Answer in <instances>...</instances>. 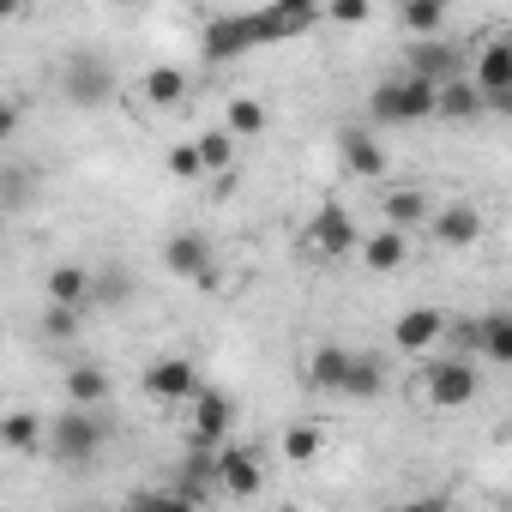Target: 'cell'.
Returning a JSON list of instances; mask_svg holds the SVG:
<instances>
[{"label":"cell","instance_id":"cell-1","mask_svg":"<svg viewBox=\"0 0 512 512\" xmlns=\"http://www.w3.org/2000/svg\"><path fill=\"white\" fill-rule=\"evenodd\" d=\"M103 446H109V428H103V416H91V410H61V416L43 428V452H55L61 464H91Z\"/></svg>","mask_w":512,"mask_h":512},{"label":"cell","instance_id":"cell-2","mask_svg":"<svg viewBox=\"0 0 512 512\" xmlns=\"http://www.w3.org/2000/svg\"><path fill=\"white\" fill-rule=\"evenodd\" d=\"M368 115H374L380 127H410V121H434V85H422V79L398 73V79L374 85V97H368Z\"/></svg>","mask_w":512,"mask_h":512},{"label":"cell","instance_id":"cell-3","mask_svg":"<svg viewBox=\"0 0 512 512\" xmlns=\"http://www.w3.org/2000/svg\"><path fill=\"white\" fill-rule=\"evenodd\" d=\"M416 392H422V404H428V410H464V404L482 392V380H476V368H470L464 356H440V362H428V368H422Z\"/></svg>","mask_w":512,"mask_h":512},{"label":"cell","instance_id":"cell-4","mask_svg":"<svg viewBox=\"0 0 512 512\" xmlns=\"http://www.w3.org/2000/svg\"><path fill=\"white\" fill-rule=\"evenodd\" d=\"M223 434H235V398L217 386L193 392V416H187V452H217Z\"/></svg>","mask_w":512,"mask_h":512},{"label":"cell","instance_id":"cell-5","mask_svg":"<svg viewBox=\"0 0 512 512\" xmlns=\"http://www.w3.org/2000/svg\"><path fill=\"white\" fill-rule=\"evenodd\" d=\"M253 19V43H290V37H302V31H314L320 25V7L314 0H272V7H260V13H247Z\"/></svg>","mask_w":512,"mask_h":512},{"label":"cell","instance_id":"cell-6","mask_svg":"<svg viewBox=\"0 0 512 512\" xmlns=\"http://www.w3.org/2000/svg\"><path fill=\"white\" fill-rule=\"evenodd\" d=\"M464 67H470V49H452V43H440V37L404 49V73L422 79V85H434V91L452 85V79H464Z\"/></svg>","mask_w":512,"mask_h":512},{"label":"cell","instance_id":"cell-7","mask_svg":"<svg viewBox=\"0 0 512 512\" xmlns=\"http://www.w3.org/2000/svg\"><path fill=\"white\" fill-rule=\"evenodd\" d=\"M67 97H73L79 109H103V103L115 97V61L97 55V49H79V55L67 61Z\"/></svg>","mask_w":512,"mask_h":512},{"label":"cell","instance_id":"cell-8","mask_svg":"<svg viewBox=\"0 0 512 512\" xmlns=\"http://www.w3.org/2000/svg\"><path fill=\"white\" fill-rule=\"evenodd\" d=\"M260 488H266V464H260V452L223 440V446H217V494H229V500H253Z\"/></svg>","mask_w":512,"mask_h":512},{"label":"cell","instance_id":"cell-9","mask_svg":"<svg viewBox=\"0 0 512 512\" xmlns=\"http://www.w3.org/2000/svg\"><path fill=\"white\" fill-rule=\"evenodd\" d=\"M199 386H205V380H199V368H193L187 356H163V362H151V368L139 374V392H145L151 404H193Z\"/></svg>","mask_w":512,"mask_h":512},{"label":"cell","instance_id":"cell-10","mask_svg":"<svg viewBox=\"0 0 512 512\" xmlns=\"http://www.w3.org/2000/svg\"><path fill=\"white\" fill-rule=\"evenodd\" d=\"M247 49H260V43H253V19H247V13H217V19H205V31H199V55H205V61H241Z\"/></svg>","mask_w":512,"mask_h":512},{"label":"cell","instance_id":"cell-11","mask_svg":"<svg viewBox=\"0 0 512 512\" xmlns=\"http://www.w3.org/2000/svg\"><path fill=\"white\" fill-rule=\"evenodd\" d=\"M308 241H314V253H326V260H344V253H356L362 229H356V217H350L338 199H326V205L314 211V223H308Z\"/></svg>","mask_w":512,"mask_h":512},{"label":"cell","instance_id":"cell-12","mask_svg":"<svg viewBox=\"0 0 512 512\" xmlns=\"http://www.w3.org/2000/svg\"><path fill=\"white\" fill-rule=\"evenodd\" d=\"M163 266L175 272V278H193V284H217V272H211V241L199 235V229H181V235H169V247H163Z\"/></svg>","mask_w":512,"mask_h":512},{"label":"cell","instance_id":"cell-13","mask_svg":"<svg viewBox=\"0 0 512 512\" xmlns=\"http://www.w3.org/2000/svg\"><path fill=\"white\" fill-rule=\"evenodd\" d=\"M380 211H386V229H398V235H416V229L434 217V199H428V187H416V181H398V187H386V193H380Z\"/></svg>","mask_w":512,"mask_h":512},{"label":"cell","instance_id":"cell-14","mask_svg":"<svg viewBox=\"0 0 512 512\" xmlns=\"http://www.w3.org/2000/svg\"><path fill=\"white\" fill-rule=\"evenodd\" d=\"M428 235L440 241V247H476L482 241V211L470 205V199H452V205H440L434 217H428Z\"/></svg>","mask_w":512,"mask_h":512},{"label":"cell","instance_id":"cell-15","mask_svg":"<svg viewBox=\"0 0 512 512\" xmlns=\"http://www.w3.org/2000/svg\"><path fill=\"white\" fill-rule=\"evenodd\" d=\"M392 344L404 356H428L434 344H446V314L440 308H404L398 326H392Z\"/></svg>","mask_w":512,"mask_h":512},{"label":"cell","instance_id":"cell-16","mask_svg":"<svg viewBox=\"0 0 512 512\" xmlns=\"http://www.w3.org/2000/svg\"><path fill=\"white\" fill-rule=\"evenodd\" d=\"M338 157H344V169H350L356 181H380V175H386V151H380V139H374L368 127H344V133H338Z\"/></svg>","mask_w":512,"mask_h":512},{"label":"cell","instance_id":"cell-17","mask_svg":"<svg viewBox=\"0 0 512 512\" xmlns=\"http://www.w3.org/2000/svg\"><path fill=\"white\" fill-rule=\"evenodd\" d=\"M43 296H49V308L85 314V308H91V272H85V266H55V272L43 278Z\"/></svg>","mask_w":512,"mask_h":512},{"label":"cell","instance_id":"cell-18","mask_svg":"<svg viewBox=\"0 0 512 512\" xmlns=\"http://www.w3.org/2000/svg\"><path fill=\"white\" fill-rule=\"evenodd\" d=\"M356 253H362V266H368V272H398V266L410 260V235H398V229H374L368 241H356Z\"/></svg>","mask_w":512,"mask_h":512},{"label":"cell","instance_id":"cell-19","mask_svg":"<svg viewBox=\"0 0 512 512\" xmlns=\"http://www.w3.org/2000/svg\"><path fill=\"white\" fill-rule=\"evenodd\" d=\"M175 494L181 500H205V494H217V452H187L181 458V470H175Z\"/></svg>","mask_w":512,"mask_h":512},{"label":"cell","instance_id":"cell-20","mask_svg":"<svg viewBox=\"0 0 512 512\" xmlns=\"http://www.w3.org/2000/svg\"><path fill=\"white\" fill-rule=\"evenodd\" d=\"M43 416L37 410H0V446L7 452H43Z\"/></svg>","mask_w":512,"mask_h":512},{"label":"cell","instance_id":"cell-21","mask_svg":"<svg viewBox=\"0 0 512 512\" xmlns=\"http://www.w3.org/2000/svg\"><path fill=\"white\" fill-rule=\"evenodd\" d=\"M266 127H272V109L260 97H229V109H223V133L229 139H260Z\"/></svg>","mask_w":512,"mask_h":512},{"label":"cell","instance_id":"cell-22","mask_svg":"<svg viewBox=\"0 0 512 512\" xmlns=\"http://www.w3.org/2000/svg\"><path fill=\"white\" fill-rule=\"evenodd\" d=\"M139 97H145L151 109H181V103H187V73H181V67H151V73L139 79Z\"/></svg>","mask_w":512,"mask_h":512},{"label":"cell","instance_id":"cell-23","mask_svg":"<svg viewBox=\"0 0 512 512\" xmlns=\"http://www.w3.org/2000/svg\"><path fill=\"white\" fill-rule=\"evenodd\" d=\"M386 392V362L368 356V350H350V368H344V398H380Z\"/></svg>","mask_w":512,"mask_h":512},{"label":"cell","instance_id":"cell-24","mask_svg":"<svg viewBox=\"0 0 512 512\" xmlns=\"http://www.w3.org/2000/svg\"><path fill=\"white\" fill-rule=\"evenodd\" d=\"M344 368H350V350L344 344H320L308 356V386L314 392H344Z\"/></svg>","mask_w":512,"mask_h":512},{"label":"cell","instance_id":"cell-25","mask_svg":"<svg viewBox=\"0 0 512 512\" xmlns=\"http://www.w3.org/2000/svg\"><path fill=\"white\" fill-rule=\"evenodd\" d=\"M434 115H440V121H476V115H488V109H482V97L470 91V79H452V85L434 91Z\"/></svg>","mask_w":512,"mask_h":512},{"label":"cell","instance_id":"cell-26","mask_svg":"<svg viewBox=\"0 0 512 512\" xmlns=\"http://www.w3.org/2000/svg\"><path fill=\"white\" fill-rule=\"evenodd\" d=\"M476 356L512 362V314H482L476 320Z\"/></svg>","mask_w":512,"mask_h":512},{"label":"cell","instance_id":"cell-27","mask_svg":"<svg viewBox=\"0 0 512 512\" xmlns=\"http://www.w3.org/2000/svg\"><path fill=\"white\" fill-rule=\"evenodd\" d=\"M67 398H73V410H97V404L109 398V374H103L97 362H79V368L67 374Z\"/></svg>","mask_w":512,"mask_h":512},{"label":"cell","instance_id":"cell-28","mask_svg":"<svg viewBox=\"0 0 512 512\" xmlns=\"http://www.w3.org/2000/svg\"><path fill=\"white\" fill-rule=\"evenodd\" d=\"M278 452H284L290 464H314V458L326 452V434H320V422H290V428H284V440H278Z\"/></svg>","mask_w":512,"mask_h":512},{"label":"cell","instance_id":"cell-29","mask_svg":"<svg viewBox=\"0 0 512 512\" xmlns=\"http://www.w3.org/2000/svg\"><path fill=\"white\" fill-rule=\"evenodd\" d=\"M31 199H37V169L7 163V169H0V211H25Z\"/></svg>","mask_w":512,"mask_h":512},{"label":"cell","instance_id":"cell-30","mask_svg":"<svg viewBox=\"0 0 512 512\" xmlns=\"http://www.w3.org/2000/svg\"><path fill=\"white\" fill-rule=\"evenodd\" d=\"M193 151H199V169H205V175H229V163H235V139H229L223 127L199 133V139H193Z\"/></svg>","mask_w":512,"mask_h":512},{"label":"cell","instance_id":"cell-31","mask_svg":"<svg viewBox=\"0 0 512 512\" xmlns=\"http://www.w3.org/2000/svg\"><path fill=\"white\" fill-rule=\"evenodd\" d=\"M398 25H404L416 43H428V37L446 25V7H440V0H410V7H398Z\"/></svg>","mask_w":512,"mask_h":512},{"label":"cell","instance_id":"cell-32","mask_svg":"<svg viewBox=\"0 0 512 512\" xmlns=\"http://www.w3.org/2000/svg\"><path fill=\"white\" fill-rule=\"evenodd\" d=\"M127 296H133V278H121V272H103V278H97V272H91V302H103V308H121Z\"/></svg>","mask_w":512,"mask_h":512},{"label":"cell","instance_id":"cell-33","mask_svg":"<svg viewBox=\"0 0 512 512\" xmlns=\"http://www.w3.org/2000/svg\"><path fill=\"white\" fill-rule=\"evenodd\" d=\"M121 512H199V506H193V500H181L175 488H163V494H133Z\"/></svg>","mask_w":512,"mask_h":512},{"label":"cell","instance_id":"cell-34","mask_svg":"<svg viewBox=\"0 0 512 512\" xmlns=\"http://www.w3.org/2000/svg\"><path fill=\"white\" fill-rule=\"evenodd\" d=\"M79 320H85V314H73V308H49V314H43V338H49V344H67V338H79Z\"/></svg>","mask_w":512,"mask_h":512},{"label":"cell","instance_id":"cell-35","mask_svg":"<svg viewBox=\"0 0 512 512\" xmlns=\"http://www.w3.org/2000/svg\"><path fill=\"white\" fill-rule=\"evenodd\" d=\"M320 19H332V25H368L374 7H368V0H332V7H320Z\"/></svg>","mask_w":512,"mask_h":512},{"label":"cell","instance_id":"cell-36","mask_svg":"<svg viewBox=\"0 0 512 512\" xmlns=\"http://www.w3.org/2000/svg\"><path fill=\"white\" fill-rule=\"evenodd\" d=\"M163 163H169V175H175V181H199V175H205V169H199V151H193V139H187V145H175Z\"/></svg>","mask_w":512,"mask_h":512},{"label":"cell","instance_id":"cell-37","mask_svg":"<svg viewBox=\"0 0 512 512\" xmlns=\"http://www.w3.org/2000/svg\"><path fill=\"white\" fill-rule=\"evenodd\" d=\"M398 512H452V500L446 494H422V500H404Z\"/></svg>","mask_w":512,"mask_h":512},{"label":"cell","instance_id":"cell-38","mask_svg":"<svg viewBox=\"0 0 512 512\" xmlns=\"http://www.w3.org/2000/svg\"><path fill=\"white\" fill-rule=\"evenodd\" d=\"M19 133V103H0V145Z\"/></svg>","mask_w":512,"mask_h":512},{"label":"cell","instance_id":"cell-39","mask_svg":"<svg viewBox=\"0 0 512 512\" xmlns=\"http://www.w3.org/2000/svg\"><path fill=\"white\" fill-rule=\"evenodd\" d=\"M7 19H19V7H13V0H0V25H7Z\"/></svg>","mask_w":512,"mask_h":512},{"label":"cell","instance_id":"cell-40","mask_svg":"<svg viewBox=\"0 0 512 512\" xmlns=\"http://www.w3.org/2000/svg\"><path fill=\"white\" fill-rule=\"evenodd\" d=\"M272 512H302V506H272Z\"/></svg>","mask_w":512,"mask_h":512}]
</instances>
